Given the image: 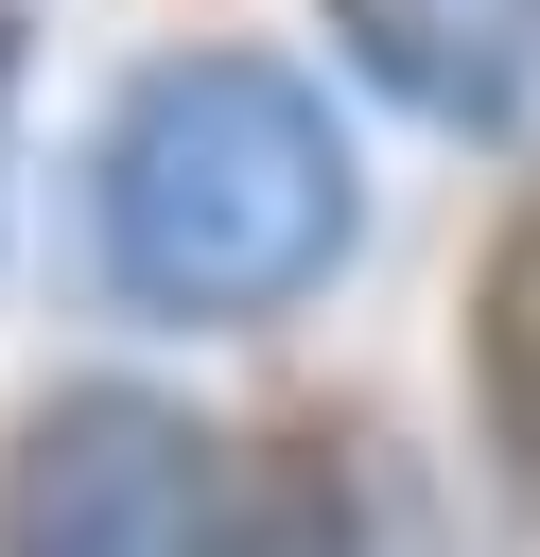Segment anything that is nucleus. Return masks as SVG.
I'll return each instance as SVG.
<instances>
[{"instance_id": "nucleus-1", "label": "nucleus", "mask_w": 540, "mask_h": 557, "mask_svg": "<svg viewBox=\"0 0 540 557\" xmlns=\"http://www.w3.org/2000/svg\"><path fill=\"white\" fill-rule=\"evenodd\" d=\"M366 226V174L331 139V87L279 70V52H157L122 104H105V157H87V244L139 313L174 331H244V313H296Z\"/></svg>"}, {"instance_id": "nucleus-2", "label": "nucleus", "mask_w": 540, "mask_h": 557, "mask_svg": "<svg viewBox=\"0 0 540 557\" xmlns=\"http://www.w3.org/2000/svg\"><path fill=\"white\" fill-rule=\"evenodd\" d=\"M0 557H226V453L157 383H70L0 453Z\"/></svg>"}, {"instance_id": "nucleus-3", "label": "nucleus", "mask_w": 540, "mask_h": 557, "mask_svg": "<svg viewBox=\"0 0 540 557\" xmlns=\"http://www.w3.org/2000/svg\"><path fill=\"white\" fill-rule=\"evenodd\" d=\"M331 35L383 104H418L453 139L540 122V0H331Z\"/></svg>"}, {"instance_id": "nucleus-4", "label": "nucleus", "mask_w": 540, "mask_h": 557, "mask_svg": "<svg viewBox=\"0 0 540 557\" xmlns=\"http://www.w3.org/2000/svg\"><path fill=\"white\" fill-rule=\"evenodd\" d=\"M470 400H488V435L540 470V174L505 191V226H488V261H470Z\"/></svg>"}, {"instance_id": "nucleus-5", "label": "nucleus", "mask_w": 540, "mask_h": 557, "mask_svg": "<svg viewBox=\"0 0 540 557\" xmlns=\"http://www.w3.org/2000/svg\"><path fill=\"white\" fill-rule=\"evenodd\" d=\"M226 557H366V505H348V453L331 435H279L226 470Z\"/></svg>"}, {"instance_id": "nucleus-6", "label": "nucleus", "mask_w": 540, "mask_h": 557, "mask_svg": "<svg viewBox=\"0 0 540 557\" xmlns=\"http://www.w3.org/2000/svg\"><path fill=\"white\" fill-rule=\"evenodd\" d=\"M0 87H17V17H0Z\"/></svg>"}]
</instances>
